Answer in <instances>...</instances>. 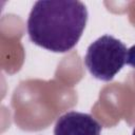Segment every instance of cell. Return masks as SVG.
<instances>
[{"mask_svg": "<svg viewBox=\"0 0 135 135\" xmlns=\"http://www.w3.org/2000/svg\"><path fill=\"white\" fill-rule=\"evenodd\" d=\"M84 64L96 79L111 81L126 64L135 68V45L128 49L114 36L103 35L89 45Z\"/></svg>", "mask_w": 135, "mask_h": 135, "instance_id": "obj_2", "label": "cell"}, {"mask_svg": "<svg viewBox=\"0 0 135 135\" xmlns=\"http://www.w3.org/2000/svg\"><path fill=\"white\" fill-rule=\"evenodd\" d=\"M101 124L92 115L70 111L57 119L54 135H101Z\"/></svg>", "mask_w": 135, "mask_h": 135, "instance_id": "obj_3", "label": "cell"}, {"mask_svg": "<svg viewBox=\"0 0 135 135\" xmlns=\"http://www.w3.org/2000/svg\"><path fill=\"white\" fill-rule=\"evenodd\" d=\"M132 135H135V128H134V130H133V134Z\"/></svg>", "mask_w": 135, "mask_h": 135, "instance_id": "obj_4", "label": "cell"}, {"mask_svg": "<svg viewBox=\"0 0 135 135\" xmlns=\"http://www.w3.org/2000/svg\"><path fill=\"white\" fill-rule=\"evenodd\" d=\"M88 21L81 1H37L27 18L31 41L54 53H66L79 41Z\"/></svg>", "mask_w": 135, "mask_h": 135, "instance_id": "obj_1", "label": "cell"}]
</instances>
